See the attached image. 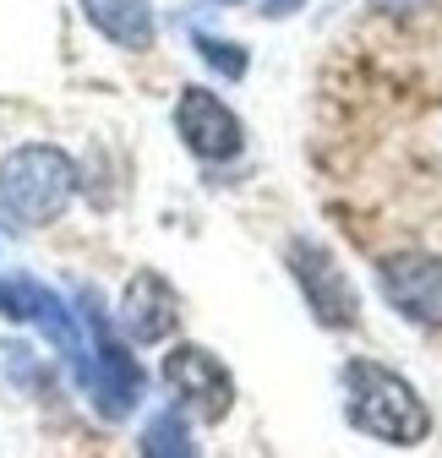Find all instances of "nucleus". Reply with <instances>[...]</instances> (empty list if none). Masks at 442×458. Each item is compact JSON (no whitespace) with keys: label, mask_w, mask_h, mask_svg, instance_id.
I'll return each instance as SVG.
<instances>
[{"label":"nucleus","mask_w":442,"mask_h":458,"mask_svg":"<svg viewBox=\"0 0 442 458\" xmlns=\"http://www.w3.org/2000/svg\"><path fill=\"white\" fill-rule=\"evenodd\" d=\"M371 6H377L382 17H421L431 0H371Z\"/></svg>","instance_id":"nucleus-11"},{"label":"nucleus","mask_w":442,"mask_h":458,"mask_svg":"<svg viewBox=\"0 0 442 458\" xmlns=\"http://www.w3.org/2000/svg\"><path fill=\"white\" fill-rule=\"evenodd\" d=\"M77 191V169L61 148L49 142H22L0 158V208H6L17 224L38 229V224H55L66 213Z\"/></svg>","instance_id":"nucleus-2"},{"label":"nucleus","mask_w":442,"mask_h":458,"mask_svg":"<svg viewBox=\"0 0 442 458\" xmlns=\"http://www.w3.org/2000/svg\"><path fill=\"white\" fill-rule=\"evenodd\" d=\"M285 267H290V278L301 284L306 311H311L322 327H334V333L361 327V295H355L350 273L339 267L334 246H322V241H311V235H295V241L285 246Z\"/></svg>","instance_id":"nucleus-3"},{"label":"nucleus","mask_w":442,"mask_h":458,"mask_svg":"<svg viewBox=\"0 0 442 458\" xmlns=\"http://www.w3.org/2000/svg\"><path fill=\"white\" fill-rule=\"evenodd\" d=\"M339 393H344V420L388 447H421L431 437V410L415 393L410 377H399L382 360H344L339 371Z\"/></svg>","instance_id":"nucleus-1"},{"label":"nucleus","mask_w":442,"mask_h":458,"mask_svg":"<svg viewBox=\"0 0 442 458\" xmlns=\"http://www.w3.org/2000/svg\"><path fill=\"white\" fill-rule=\"evenodd\" d=\"M121 327H126L137 344L170 338V333L181 327V295H175L158 273H137V278L126 284V295H121Z\"/></svg>","instance_id":"nucleus-7"},{"label":"nucleus","mask_w":442,"mask_h":458,"mask_svg":"<svg viewBox=\"0 0 442 458\" xmlns=\"http://www.w3.org/2000/svg\"><path fill=\"white\" fill-rule=\"evenodd\" d=\"M197 55H202L218 77H230V82H241L251 72V55L241 44H230V38H213V33H197Z\"/></svg>","instance_id":"nucleus-9"},{"label":"nucleus","mask_w":442,"mask_h":458,"mask_svg":"<svg viewBox=\"0 0 442 458\" xmlns=\"http://www.w3.org/2000/svg\"><path fill=\"white\" fill-rule=\"evenodd\" d=\"M175 131H181V142L202 164H230L246 148V126L235 121V109L218 93H208V88H181V98H175Z\"/></svg>","instance_id":"nucleus-6"},{"label":"nucleus","mask_w":442,"mask_h":458,"mask_svg":"<svg viewBox=\"0 0 442 458\" xmlns=\"http://www.w3.org/2000/svg\"><path fill=\"white\" fill-rule=\"evenodd\" d=\"M142 453H191V431L175 410H164L148 431H142Z\"/></svg>","instance_id":"nucleus-10"},{"label":"nucleus","mask_w":442,"mask_h":458,"mask_svg":"<svg viewBox=\"0 0 442 458\" xmlns=\"http://www.w3.org/2000/svg\"><path fill=\"white\" fill-rule=\"evenodd\" d=\"M164 387H170L181 398V410H191L202 426H218L235 410V377L213 350H202V344H175V350L164 355Z\"/></svg>","instance_id":"nucleus-5"},{"label":"nucleus","mask_w":442,"mask_h":458,"mask_svg":"<svg viewBox=\"0 0 442 458\" xmlns=\"http://www.w3.org/2000/svg\"><path fill=\"white\" fill-rule=\"evenodd\" d=\"M301 6H306V0H262V17H268V22H285V17H295Z\"/></svg>","instance_id":"nucleus-12"},{"label":"nucleus","mask_w":442,"mask_h":458,"mask_svg":"<svg viewBox=\"0 0 442 458\" xmlns=\"http://www.w3.org/2000/svg\"><path fill=\"white\" fill-rule=\"evenodd\" d=\"M82 17L109 38V44H121V49H153V12H148V0H77Z\"/></svg>","instance_id":"nucleus-8"},{"label":"nucleus","mask_w":442,"mask_h":458,"mask_svg":"<svg viewBox=\"0 0 442 458\" xmlns=\"http://www.w3.org/2000/svg\"><path fill=\"white\" fill-rule=\"evenodd\" d=\"M218 6H235V0H218Z\"/></svg>","instance_id":"nucleus-13"},{"label":"nucleus","mask_w":442,"mask_h":458,"mask_svg":"<svg viewBox=\"0 0 442 458\" xmlns=\"http://www.w3.org/2000/svg\"><path fill=\"white\" fill-rule=\"evenodd\" d=\"M377 290L404 322L442 333V257L437 251H388L377 257Z\"/></svg>","instance_id":"nucleus-4"}]
</instances>
